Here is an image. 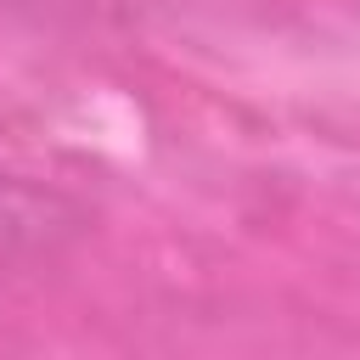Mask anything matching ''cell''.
I'll return each mask as SVG.
<instances>
[{
    "label": "cell",
    "instance_id": "cell-1",
    "mask_svg": "<svg viewBox=\"0 0 360 360\" xmlns=\"http://www.w3.org/2000/svg\"><path fill=\"white\" fill-rule=\"evenodd\" d=\"M84 236V208L28 174H0V264L56 259Z\"/></svg>",
    "mask_w": 360,
    "mask_h": 360
}]
</instances>
